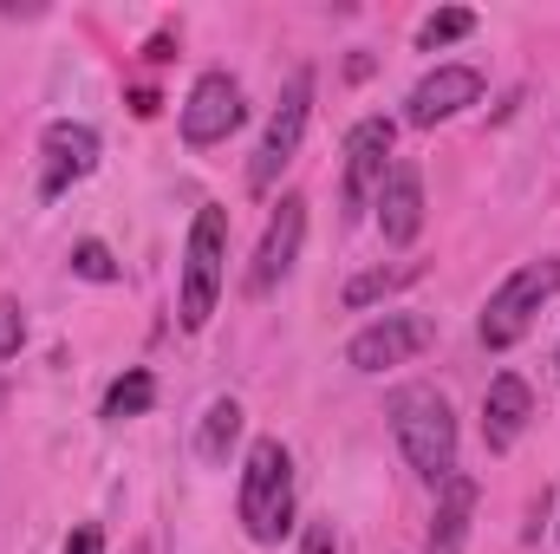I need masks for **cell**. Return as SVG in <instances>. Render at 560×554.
<instances>
[{
	"label": "cell",
	"instance_id": "7a4b0ae2",
	"mask_svg": "<svg viewBox=\"0 0 560 554\" xmlns=\"http://www.w3.org/2000/svg\"><path fill=\"white\" fill-rule=\"evenodd\" d=\"M235 516L248 529V542L275 549L293 529V457L280 437H255L242 457V489H235Z\"/></svg>",
	"mask_w": 560,
	"mask_h": 554
},
{
	"label": "cell",
	"instance_id": "8992f818",
	"mask_svg": "<svg viewBox=\"0 0 560 554\" xmlns=\"http://www.w3.org/2000/svg\"><path fill=\"white\" fill-rule=\"evenodd\" d=\"M392 143H398V125H392V118H359V125L346 131V183H339L346 222H359V216L378 203V189H385V176H392Z\"/></svg>",
	"mask_w": 560,
	"mask_h": 554
},
{
	"label": "cell",
	"instance_id": "52a82bcc",
	"mask_svg": "<svg viewBox=\"0 0 560 554\" xmlns=\"http://www.w3.org/2000/svg\"><path fill=\"white\" fill-rule=\"evenodd\" d=\"M423 346H430V320L423 313H385V320H372V326H359L346 339V366L352 372H392V366L418 359Z\"/></svg>",
	"mask_w": 560,
	"mask_h": 554
},
{
	"label": "cell",
	"instance_id": "2e32d148",
	"mask_svg": "<svg viewBox=\"0 0 560 554\" xmlns=\"http://www.w3.org/2000/svg\"><path fill=\"white\" fill-rule=\"evenodd\" d=\"M156 405V379L143 372V366H131L125 379H112V392H105V417L112 424H125V417H143Z\"/></svg>",
	"mask_w": 560,
	"mask_h": 554
},
{
	"label": "cell",
	"instance_id": "44dd1931",
	"mask_svg": "<svg viewBox=\"0 0 560 554\" xmlns=\"http://www.w3.org/2000/svg\"><path fill=\"white\" fill-rule=\"evenodd\" d=\"M300 554H339V542H332V522H306V535H300Z\"/></svg>",
	"mask_w": 560,
	"mask_h": 554
},
{
	"label": "cell",
	"instance_id": "4fadbf2b",
	"mask_svg": "<svg viewBox=\"0 0 560 554\" xmlns=\"http://www.w3.org/2000/svg\"><path fill=\"white\" fill-rule=\"evenodd\" d=\"M378 229H385L392 249H411V242H418V229H423L418 163H392V176H385V189H378Z\"/></svg>",
	"mask_w": 560,
	"mask_h": 554
},
{
	"label": "cell",
	"instance_id": "d6986e66",
	"mask_svg": "<svg viewBox=\"0 0 560 554\" xmlns=\"http://www.w3.org/2000/svg\"><path fill=\"white\" fill-rule=\"evenodd\" d=\"M26 346V307L20 300H0V359H13Z\"/></svg>",
	"mask_w": 560,
	"mask_h": 554
},
{
	"label": "cell",
	"instance_id": "7402d4cb",
	"mask_svg": "<svg viewBox=\"0 0 560 554\" xmlns=\"http://www.w3.org/2000/svg\"><path fill=\"white\" fill-rule=\"evenodd\" d=\"M430 554H450V549H430Z\"/></svg>",
	"mask_w": 560,
	"mask_h": 554
},
{
	"label": "cell",
	"instance_id": "5bb4252c",
	"mask_svg": "<svg viewBox=\"0 0 560 554\" xmlns=\"http://www.w3.org/2000/svg\"><path fill=\"white\" fill-rule=\"evenodd\" d=\"M235 443H242V405H235V399H215V405L202 412V424H196V457H202L209 470H222Z\"/></svg>",
	"mask_w": 560,
	"mask_h": 554
},
{
	"label": "cell",
	"instance_id": "277c9868",
	"mask_svg": "<svg viewBox=\"0 0 560 554\" xmlns=\"http://www.w3.org/2000/svg\"><path fill=\"white\" fill-rule=\"evenodd\" d=\"M555 293H560V255L522 262L515 275L489 293V307H482V346H489V353H509V346L535 326V313H541Z\"/></svg>",
	"mask_w": 560,
	"mask_h": 554
},
{
	"label": "cell",
	"instance_id": "e0dca14e",
	"mask_svg": "<svg viewBox=\"0 0 560 554\" xmlns=\"http://www.w3.org/2000/svg\"><path fill=\"white\" fill-rule=\"evenodd\" d=\"M476 33V13L469 7H443V13H430L418 26V46L423 53H436V46H450V39H469Z\"/></svg>",
	"mask_w": 560,
	"mask_h": 554
},
{
	"label": "cell",
	"instance_id": "9a60e30c",
	"mask_svg": "<svg viewBox=\"0 0 560 554\" xmlns=\"http://www.w3.org/2000/svg\"><path fill=\"white\" fill-rule=\"evenodd\" d=\"M418 280V262H398V268H365V275L346 280V307L352 313H365L372 300H385V293H398V287H411Z\"/></svg>",
	"mask_w": 560,
	"mask_h": 554
},
{
	"label": "cell",
	"instance_id": "5b68a950",
	"mask_svg": "<svg viewBox=\"0 0 560 554\" xmlns=\"http://www.w3.org/2000/svg\"><path fill=\"white\" fill-rule=\"evenodd\" d=\"M306 118H313V72H293L287 92H280V105L268 112V131L255 143V157H248V189L255 196H268L280 183V170L293 163V150L306 138Z\"/></svg>",
	"mask_w": 560,
	"mask_h": 554
},
{
	"label": "cell",
	"instance_id": "3957f363",
	"mask_svg": "<svg viewBox=\"0 0 560 554\" xmlns=\"http://www.w3.org/2000/svg\"><path fill=\"white\" fill-rule=\"evenodd\" d=\"M222 268H229V209H196L189 242H183V287H176V320L183 333H202L215 300H222Z\"/></svg>",
	"mask_w": 560,
	"mask_h": 554
},
{
	"label": "cell",
	"instance_id": "ac0fdd59",
	"mask_svg": "<svg viewBox=\"0 0 560 554\" xmlns=\"http://www.w3.org/2000/svg\"><path fill=\"white\" fill-rule=\"evenodd\" d=\"M72 275L118 280V262H112V249H105V242H79V249H72Z\"/></svg>",
	"mask_w": 560,
	"mask_h": 554
},
{
	"label": "cell",
	"instance_id": "ba28073f",
	"mask_svg": "<svg viewBox=\"0 0 560 554\" xmlns=\"http://www.w3.org/2000/svg\"><path fill=\"white\" fill-rule=\"evenodd\" d=\"M242 118H248V105H242V79H229V72H202V79L189 85V99H183V143L209 150V143L229 138Z\"/></svg>",
	"mask_w": 560,
	"mask_h": 554
},
{
	"label": "cell",
	"instance_id": "9c48e42d",
	"mask_svg": "<svg viewBox=\"0 0 560 554\" xmlns=\"http://www.w3.org/2000/svg\"><path fill=\"white\" fill-rule=\"evenodd\" d=\"M300 242H306V196H280L275 222H268V235H261V249L248 262V300H268L280 280L293 275Z\"/></svg>",
	"mask_w": 560,
	"mask_h": 554
},
{
	"label": "cell",
	"instance_id": "7c38bea8",
	"mask_svg": "<svg viewBox=\"0 0 560 554\" xmlns=\"http://www.w3.org/2000/svg\"><path fill=\"white\" fill-rule=\"evenodd\" d=\"M528 417H535V392H528V379H515V372H495L489 379V392H482V443L502 457V450H515L522 443V430H528Z\"/></svg>",
	"mask_w": 560,
	"mask_h": 554
},
{
	"label": "cell",
	"instance_id": "6da1fadb",
	"mask_svg": "<svg viewBox=\"0 0 560 554\" xmlns=\"http://www.w3.org/2000/svg\"><path fill=\"white\" fill-rule=\"evenodd\" d=\"M385 417H392V437L405 450V463L418 470L423 483H450L456 476V412L436 385H398L385 399Z\"/></svg>",
	"mask_w": 560,
	"mask_h": 554
},
{
	"label": "cell",
	"instance_id": "ffe728a7",
	"mask_svg": "<svg viewBox=\"0 0 560 554\" xmlns=\"http://www.w3.org/2000/svg\"><path fill=\"white\" fill-rule=\"evenodd\" d=\"M66 554H105V529H98V522H79V529L66 535Z\"/></svg>",
	"mask_w": 560,
	"mask_h": 554
},
{
	"label": "cell",
	"instance_id": "8fae6325",
	"mask_svg": "<svg viewBox=\"0 0 560 554\" xmlns=\"http://www.w3.org/2000/svg\"><path fill=\"white\" fill-rule=\"evenodd\" d=\"M482 99V72L476 66H436V72H423L418 85H411V99H405V118L430 131V125H450L456 112H469Z\"/></svg>",
	"mask_w": 560,
	"mask_h": 554
},
{
	"label": "cell",
	"instance_id": "30bf717a",
	"mask_svg": "<svg viewBox=\"0 0 560 554\" xmlns=\"http://www.w3.org/2000/svg\"><path fill=\"white\" fill-rule=\"evenodd\" d=\"M92 170H98V131L92 125H72V118L46 125V138H39V196L46 203L66 196L72 183H85Z\"/></svg>",
	"mask_w": 560,
	"mask_h": 554
}]
</instances>
